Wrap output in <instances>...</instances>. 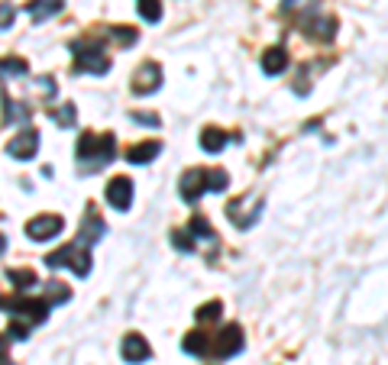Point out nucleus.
Returning a JSON list of instances; mask_svg holds the SVG:
<instances>
[{
    "mask_svg": "<svg viewBox=\"0 0 388 365\" xmlns=\"http://www.w3.org/2000/svg\"><path fill=\"white\" fill-rule=\"evenodd\" d=\"M75 155H78V162H81V169L85 171L88 169L98 171V169H104V165H110V162L117 159V139H113L110 133H100V136L85 133L81 139H78Z\"/></svg>",
    "mask_w": 388,
    "mask_h": 365,
    "instance_id": "obj_1",
    "label": "nucleus"
},
{
    "mask_svg": "<svg viewBox=\"0 0 388 365\" xmlns=\"http://www.w3.org/2000/svg\"><path fill=\"white\" fill-rule=\"evenodd\" d=\"M46 265L49 268H71L78 278H88V275H91V253H88V246L81 243V239H75V243L62 246L58 253L46 255Z\"/></svg>",
    "mask_w": 388,
    "mask_h": 365,
    "instance_id": "obj_2",
    "label": "nucleus"
},
{
    "mask_svg": "<svg viewBox=\"0 0 388 365\" xmlns=\"http://www.w3.org/2000/svg\"><path fill=\"white\" fill-rule=\"evenodd\" d=\"M46 317H49V304L39 301V297L16 295L14 301H10V320L26 327V330H33L36 323H46Z\"/></svg>",
    "mask_w": 388,
    "mask_h": 365,
    "instance_id": "obj_3",
    "label": "nucleus"
},
{
    "mask_svg": "<svg viewBox=\"0 0 388 365\" xmlns=\"http://www.w3.org/2000/svg\"><path fill=\"white\" fill-rule=\"evenodd\" d=\"M71 52H75V65L78 71H88V75H107L110 68V58L98 49V43H71Z\"/></svg>",
    "mask_w": 388,
    "mask_h": 365,
    "instance_id": "obj_4",
    "label": "nucleus"
},
{
    "mask_svg": "<svg viewBox=\"0 0 388 365\" xmlns=\"http://www.w3.org/2000/svg\"><path fill=\"white\" fill-rule=\"evenodd\" d=\"M65 230V220L56 217V213H39L26 223V236L36 239V243H46V239H56L58 233Z\"/></svg>",
    "mask_w": 388,
    "mask_h": 365,
    "instance_id": "obj_5",
    "label": "nucleus"
},
{
    "mask_svg": "<svg viewBox=\"0 0 388 365\" xmlns=\"http://www.w3.org/2000/svg\"><path fill=\"white\" fill-rule=\"evenodd\" d=\"M243 346H246V339H243L240 323H226L224 330H220L217 343H214V352H217L220 359H230V356H236V352H243Z\"/></svg>",
    "mask_w": 388,
    "mask_h": 365,
    "instance_id": "obj_6",
    "label": "nucleus"
},
{
    "mask_svg": "<svg viewBox=\"0 0 388 365\" xmlns=\"http://www.w3.org/2000/svg\"><path fill=\"white\" fill-rule=\"evenodd\" d=\"M159 88H162V68L155 62H146L133 75V94H142V97H146V94H155Z\"/></svg>",
    "mask_w": 388,
    "mask_h": 365,
    "instance_id": "obj_7",
    "label": "nucleus"
},
{
    "mask_svg": "<svg viewBox=\"0 0 388 365\" xmlns=\"http://www.w3.org/2000/svg\"><path fill=\"white\" fill-rule=\"evenodd\" d=\"M178 194H182L184 204H198L204 197V169H188L178 181Z\"/></svg>",
    "mask_w": 388,
    "mask_h": 365,
    "instance_id": "obj_8",
    "label": "nucleus"
},
{
    "mask_svg": "<svg viewBox=\"0 0 388 365\" xmlns=\"http://www.w3.org/2000/svg\"><path fill=\"white\" fill-rule=\"evenodd\" d=\"M36 149H39V133H36V129H23V133L14 136L7 152H10V159H16V162H29V159H36Z\"/></svg>",
    "mask_w": 388,
    "mask_h": 365,
    "instance_id": "obj_9",
    "label": "nucleus"
},
{
    "mask_svg": "<svg viewBox=\"0 0 388 365\" xmlns=\"http://www.w3.org/2000/svg\"><path fill=\"white\" fill-rule=\"evenodd\" d=\"M120 356H123V362L140 365V362H146V359L152 356V349H149V343L140 337V333H127L123 343H120Z\"/></svg>",
    "mask_w": 388,
    "mask_h": 365,
    "instance_id": "obj_10",
    "label": "nucleus"
},
{
    "mask_svg": "<svg viewBox=\"0 0 388 365\" xmlns=\"http://www.w3.org/2000/svg\"><path fill=\"white\" fill-rule=\"evenodd\" d=\"M301 29L310 39H318V43H330L333 36H337V20L318 14V16H310V20H301Z\"/></svg>",
    "mask_w": 388,
    "mask_h": 365,
    "instance_id": "obj_11",
    "label": "nucleus"
},
{
    "mask_svg": "<svg viewBox=\"0 0 388 365\" xmlns=\"http://www.w3.org/2000/svg\"><path fill=\"white\" fill-rule=\"evenodd\" d=\"M107 201H110V207H117V211H130V204H133V181L130 178H113L110 184H107Z\"/></svg>",
    "mask_w": 388,
    "mask_h": 365,
    "instance_id": "obj_12",
    "label": "nucleus"
},
{
    "mask_svg": "<svg viewBox=\"0 0 388 365\" xmlns=\"http://www.w3.org/2000/svg\"><path fill=\"white\" fill-rule=\"evenodd\" d=\"M107 233V223L104 220H100V213H98V207H88V213H85V220H81V233H78V239H81V243H98L100 236H104Z\"/></svg>",
    "mask_w": 388,
    "mask_h": 365,
    "instance_id": "obj_13",
    "label": "nucleus"
},
{
    "mask_svg": "<svg viewBox=\"0 0 388 365\" xmlns=\"http://www.w3.org/2000/svg\"><path fill=\"white\" fill-rule=\"evenodd\" d=\"M159 152H162V142H155V139L152 142H136V146L127 152V162H133V165H149Z\"/></svg>",
    "mask_w": 388,
    "mask_h": 365,
    "instance_id": "obj_14",
    "label": "nucleus"
},
{
    "mask_svg": "<svg viewBox=\"0 0 388 365\" xmlns=\"http://www.w3.org/2000/svg\"><path fill=\"white\" fill-rule=\"evenodd\" d=\"M285 68H288V52H285L282 46H276V49H268L266 55H262V71H266V75H282Z\"/></svg>",
    "mask_w": 388,
    "mask_h": 365,
    "instance_id": "obj_15",
    "label": "nucleus"
},
{
    "mask_svg": "<svg viewBox=\"0 0 388 365\" xmlns=\"http://www.w3.org/2000/svg\"><path fill=\"white\" fill-rule=\"evenodd\" d=\"M226 142H230V136H226L224 129H217V127H207L204 133H201V149H204V152H211V155L224 152Z\"/></svg>",
    "mask_w": 388,
    "mask_h": 365,
    "instance_id": "obj_16",
    "label": "nucleus"
},
{
    "mask_svg": "<svg viewBox=\"0 0 388 365\" xmlns=\"http://www.w3.org/2000/svg\"><path fill=\"white\" fill-rule=\"evenodd\" d=\"M62 7H65V0H33V4H26L33 20H49V16L62 14Z\"/></svg>",
    "mask_w": 388,
    "mask_h": 365,
    "instance_id": "obj_17",
    "label": "nucleus"
},
{
    "mask_svg": "<svg viewBox=\"0 0 388 365\" xmlns=\"http://www.w3.org/2000/svg\"><path fill=\"white\" fill-rule=\"evenodd\" d=\"M188 233L191 236H194V243H198V239H204V243H217V236H214V230H211V223H207L204 217H201V213H194V217H191V223H188Z\"/></svg>",
    "mask_w": 388,
    "mask_h": 365,
    "instance_id": "obj_18",
    "label": "nucleus"
},
{
    "mask_svg": "<svg viewBox=\"0 0 388 365\" xmlns=\"http://www.w3.org/2000/svg\"><path fill=\"white\" fill-rule=\"evenodd\" d=\"M182 349L188 352V356H207V352H211V343H207L204 333H188V337L182 339Z\"/></svg>",
    "mask_w": 388,
    "mask_h": 365,
    "instance_id": "obj_19",
    "label": "nucleus"
},
{
    "mask_svg": "<svg viewBox=\"0 0 388 365\" xmlns=\"http://www.w3.org/2000/svg\"><path fill=\"white\" fill-rule=\"evenodd\" d=\"M230 188V175L224 169H204V191H226Z\"/></svg>",
    "mask_w": 388,
    "mask_h": 365,
    "instance_id": "obj_20",
    "label": "nucleus"
},
{
    "mask_svg": "<svg viewBox=\"0 0 388 365\" xmlns=\"http://www.w3.org/2000/svg\"><path fill=\"white\" fill-rule=\"evenodd\" d=\"M46 304H65V301H71V291L65 288V285H58V281H49V285H46V297H43Z\"/></svg>",
    "mask_w": 388,
    "mask_h": 365,
    "instance_id": "obj_21",
    "label": "nucleus"
},
{
    "mask_svg": "<svg viewBox=\"0 0 388 365\" xmlns=\"http://www.w3.org/2000/svg\"><path fill=\"white\" fill-rule=\"evenodd\" d=\"M7 278L14 281V288H20V291H26L36 285V275L29 272V268H7Z\"/></svg>",
    "mask_w": 388,
    "mask_h": 365,
    "instance_id": "obj_22",
    "label": "nucleus"
},
{
    "mask_svg": "<svg viewBox=\"0 0 388 365\" xmlns=\"http://www.w3.org/2000/svg\"><path fill=\"white\" fill-rule=\"evenodd\" d=\"M136 10H140V16L146 23H159V20H162V4H159V0H140V7H136Z\"/></svg>",
    "mask_w": 388,
    "mask_h": 365,
    "instance_id": "obj_23",
    "label": "nucleus"
},
{
    "mask_svg": "<svg viewBox=\"0 0 388 365\" xmlns=\"http://www.w3.org/2000/svg\"><path fill=\"white\" fill-rule=\"evenodd\" d=\"M172 246L182 249V253H194L198 243H194V236H191L188 230H175V233H172Z\"/></svg>",
    "mask_w": 388,
    "mask_h": 365,
    "instance_id": "obj_24",
    "label": "nucleus"
},
{
    "mask_svg": "<svg viewBox=\"0 0 388 365\" xmlns=\"http://www.w3.org/2000/svg\"><path fill=\"white\" fill-rule=\"evenodd\" d=\"M26 58H0V75H26Z\"/></svg>",
    "mask_w": 388,
    "mask_h": 365,
    "instance_id": "obj_25",
    "label": "nucleus"
},
{
    "mask_svg": "<svg viewBox=\"0 0 388 365\" xmlns=\"http://www.w3.org/2000/svg\"><path fill=\"white\" fill-rule=\"evenodd\" d=\"M4 107H7V123H26L29 120V110L23 104H14V100L4 97Z\"/></svg>",
    "mask_w": 388,
    "mask_h": 365,
    "instance_id": "obj_26",
    "label": "nucleus"
},
{
    "mask_svg": "<svg viewBox=\"0 0 388 365\" xmlns=\"http://www.w3.org/2000/svg\"><path fill=\"white\" fill-rule=\"evenodd\" d=\"M52 117H56V123H58V127H75L78 113H75V107H71V104H65V107H58V110L52 113Z\"/></svg>",
    "mask_w": 388,
    "mask_h": 365,
    "instance_id": "obj_27",
    "label": "nucleus"
},
{
    "mask_svg": "<svg viewBox=\"0 0 388 365\" xmlns=\"http://www.w3.org/2000/svg\"><path fill=\"white\" fill-rule=\"evenodd\" d=\"M110 39H117L120 46H133V43H136V29H130V26H113V29H110Z\"/></svg>",
    "mask_w": 388,
    "mask_h": 365,
    "instance_id": "obj_28",
    "label": "nucleus"
},
{
    "mask_svg": "<svg viewBox=\"0 0 388 365\" xmlns=\"http://www.w3.org/2000/svg\"><path fill=\"white\" fill-rule=\"evenodd\" d=\"M220 310H224V307H220V301H207L204 307H198V320H201V323H207V320H217V317H220Z\"/></svg>",
    "mask_w": 388,
    "mask_h": 365,
    "instance_id": "obj_29",
    "label": "nucleus"
},
{
    "mask_svg": "<svg viewBox=\"0 0 388 365\" xmlns=\"http://www.w3.org/2000/svg\"><path fill=\"white\" fill-rule=\"evenodd\" d=\"M14 7H10V4H0V29H10L14 26Z\"/></svg>",
    "mask_w": 388,
    "mask_h": 365,
    "instance_id": "obj_30",
    "label": "nucleus"
},
{
    "mask_svg": "<svg viewBox=\"0 0 388 365\" xmlns=\"http://www.w3.org/2000/svg\"><path fill=\"white\" fill-rule=\"evenodd\" d=\"M310 4H318V0H285L282 10H285V14H291V10H308Z\"/></svg>",
    "mask_w": 388,
    "mask_h": 365,
    "instance_id": "obj_31",
    "label": "nucleus"
},
{
    "mask_svg": "<svg viewBox=\"0 0 388 365\" xmlns=\"http://www.w3.org/2000/svg\"><path fill=\"white\" fill-rule=\"evenodd\" d=\"M136 123H146V127H159V117L155 113H133Z\"/></svg>",
    "mask_w": 388,
    "mask_h": 365,
    "instance_id": "obj_32",
    "label": "nucleus"
},
{
    "mask_svg": "<svg viewBox=\"0 0 388 365\" xmlns=\"http://www.w3.org/2000/svg\"><path fill=\"white\" fill-rule=\"evenodd\" d=\"M7 349H10V339L0 337V359H7Z\"/></svg>",
    "mask_w": 388,
    "mask_h": 365,
    "instance_id": "obj_33",
    "label": "nucleus"
},
{
    "mask_svg": "<svg viewBox=\"0 0 388 365\" xmlns=\"http://www.w3.org/2000/svg\"><path fill=\"white\" fill-rule=\"evenodd\" d=\"M4 249H7V236H0V253H4Z\"/></svg>",
    "mask_w": 388,
    "mask_h": 365,
    "instance_id": "obj_34",
    "label": "nucleus"
},
{
    "mask_svg": "<svg viewBox=\"0 0 388 365\" xmlns=\"http://www.w3.org/2000/svg\"><path fill=\"white\" fill-rule=\"evenodd\" d=\"M0 365H10V362H7V359H0Z\"/></svg>",
    "mask_w": 388,
    "mask_h": 365,
    "instance_id": "obj_35",
    "label": "nucleus"
},
{
    "mask_svg": "<svg viewBox=\"0 0 388 365\" xmlns=\"http://www.w3.org/2000/svg\"><path fill=\"white\" fill-rule=\"evenodd\" d=\"M0 304H4V301H0Z\"/></svg>",
    "mask_w": 388,
    "mask_h": 365,
    "instance_id": "obj_36",
    "label": "nucleus"
}]
</instances>
